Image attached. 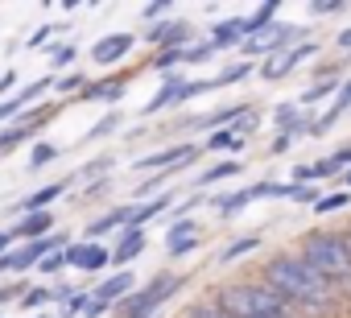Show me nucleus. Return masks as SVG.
Instances as JSON below:
<instances>
[{"label": "nucleus", "instance_id": "38", "mask_svg": "<svg viewBox=\"0 0 351 318\" xmlns=\"http://www.w3.org/2000/svg\"><path fill=\"white\" fill-rule=\"evenodd\" d=\"M165 13H169V5H165V0H157V5H145V9H141V17H145L149 25H157V21H165Z\"/></svg>", "mask_w": 351, "mask_h": 318}, {"label": "nucleus", "instance_id": "33", "mask_svg": "<svg viewBox=\"0 0 351 318\" xmlns=\"http://www.w3.org/2000/svg\"><path fill=\"white\" fill-rule=\"evenodd\" d=\"M66 269V248H58V252H50L42 265H38V273H46V277H54V273H62Z\"/></svg>", "mask_w": 351, "mask_h": 318}, {"label": "nucleus", "instance_id": "46", "mask_svg": "<svg viewBox=\"0 0 351 318\" xmlns=\"http://www.w3.org/2000/svg\"><path fill=\"white\" fill-rule=\"evenodd\" d=\"M13 87H17V71H5V75H0V95L13 91Z\"/></svg>", "mask_w": 351, "mask_h": 318}, {"label": "nucleus", "instance_id": "8", "mask_svg": "<svg viewBox=\"0 0 351 318\" xmlns=\"http://www.w3.org/2000/svg\"><path fill=\"white\" fill-rule=\"evenodd\" d=\"M46 116H50V112H25V116H17L13 128L0 132V153H9V149H17V145H25V140H38Z\"/></svg>", "mask_w": 351, "mask_h": 318}, {"label": "nucleus", "instance_id": "42", "mask_svg": "<svg viewBox=\"0 0 351 318\" xmlns=\"http://www.w3.org/2000/svg\"><path fill=\"white\" fill-rule=\"evenodd\" d=\"M54 29H58V25H38V29H34V34H29V46H34V50H38V46H46V42H50V34H54Z\"/></svg>", "mask_w": 351, "mask_h": 318}, {"label": "nucleus", "instance_id": "24", "mask_svg": "<svg viewBox=\"0 0 351 318\" xmlns=\"http://www.w3.org/2000/svg\"><path fill=\"white\" fill-rule=\"evenodd\" d=\"M273 21H277V0H269V5H261L252 17H244V29L256 34V29H265V25H273Z\"/></svg>", "mask_w": 351, "mask_h": 318}, {"label": "nucleus", "instance_id": "28", "mask_svg": "<svg viewBox=\"0 0 351 318\" xmlns=\"http://www.w3.org/2000/svg\"><path fill=\"white\" fill-rule=\"evenodd\" d=\"M207 149H244V140H240L232 128H215V132L207 136Z\"/></svg>", "mask_w": 351, "mask_h": 318}, {"label": "nucleus", "instance_id": "26", "mask_svg": "<svg viewBox=\"0 0 351 318\" xmlns=\"http://www.w3.org/2000/svg\"><path fill=\"white\" fill-rule=\"evenodd\" d=\"M343 207H351V191H339V195H322V199L314 203V211H318V215H335V211H343Z\"/></svg>", "mask_w": 351, "mask_h": 318}, {"label": "nucleus", "instance_id": "49", "mask_svg": "<svg viewBox=\"0 0 351 318\" xmlns=\"http://www.w3.org/2000/svg\"><path fill=\"white\" fill-rule=\"evenodd\" d=\"M339 178H343V191H351V170H343Z\"/></svg>", "mask_w": 351, "mask_h": 318}, {"label": "nucleus", "instance_id": "45", "mask_svg": "<svg viewBox=\"0 0 351 318\" xmlns=\"http://www.w3.org/2000/svg\"><path fill=\"white\" fill-rule=\"evenodd\" d=\"M293 140H298V136H289V132H277V136H273V153H285V149H293Z\"/></svg>", "mask_w": 351, "mask_h": 318}, {"label": "nucleus", "instance_id": "6", "mask_svg": "<svg viewBox=\"0 0 351 318\" xmlns=\"http://www.w3.org/2000/svg\"><path fill=\"white\" fill-rule=\"evenodd\" d=\"M195 157H199V145L178 140V145H169V149H157V153L141 157V162H132V166L149 170V174H161V170H173V166H182V162H195Z\"/></svg>", "mask_w": 351, "mask_h": 318}, {"label": "nucleus", "instance_id": "39", "mask_svg": "<svg viewBox=\"0 0 351 318\" xmlns=\"http://www.w3.org/2000/svg\"><path fill=\"white\" fill-rule=\"evenodd\" d=\"M199 248V236H191V240H178V244H165V252L178 260V256H186V252H195Z\"/></svg>", "mask_w": 351, "mask_h": 318}, {"label": "nucleus", "instance_id": "40", "mask_svg": "<svg viewBox=\"0 0 351 318\" xmlns=\"http://www.w3.org/2000/svg\"><path fill=\"white\" fill-rule=\"evenodd\" d=\"M343 5H339V0H314V5H310V17H330V13H339Z\"/></svg>", "mask_w": 351, "mask_h": 318}, {"label": "nucleus", "instance_id": "36", "mask_svg": "<svg viewBox=\"0 0 351 318\" xmlns=\"http://www.w3.org/2000/svg\"><path fill=\"white\" fill-rule=\"evenodd\" d=\"M50 62H54V71H66L75 62V46H54L50 50Z\"/></svg>", "mask_w": 351, "mask_h": 318}, {"label": "nucleus", "instance_id": "25", "mask_svg": "<svg viewBox=\"0 0 351 318\" xmlns=\"http://www.w3.org/2000/svg\"><path fill=\"white\" fill-rule=\"evenodd\" d=\"M261 248V236H240V240H232L223 252H219V260L228 265V260H236V256H244V252H256Z\"/></svg>", "mask_w": 351, "mask_h": 318}, {"label": "nucleus", "instance_id": "34", "mask_svg": "<svg viewBox=\"0 0 351 318\" xmlns=\"http://www.w3.org/2000/svg\"><path fill=\"white\" fill-rule=\"evenodd\" d=\"M215 54V46L211 42H195V46H186L182 50V62H203V58H211Z\"/></svg>", "mask_w": 351, "mask_h": 318}, {"label": "nucleus", "instance_id": "5", "mask_svg": "<svg viewBox=\"0 0 351 318\" xmlns=\"http://www.w3.org/2000/svg\"><path fill=\"white\" fill-rule=\"evenodd\" d=\"M157 54L161 50H186V46H195V25L191 21H157V25H149L145 34H141Z\"/></svg>", "mask_w": 351, "mask_h": 318}, {"label": "nucleus", "instance_id": "35", "mask_svg": "<svg viewBox=\"0 0 351 318\" xmlns=\"http://www.w3.org/2000/svg\"><path fill=\"white\" fill-rule=\"evenodd\" d=\"M186 318H232V314H223L215 302H199V306H191V310H186Z\"/></svg>", "mask_w": 351, "mask_h": 318}, {"label": "nucleus", "instance_id": "11", "mask_svg": "<svg viewBox=\"0 0 351 318\" xmlns=\"http://www.w3.org/2000/svg\"><path fill=\"white\" fill-rule=\"evenodd\" d=\"M132 289H136V277H132V269H120V273H112L108 281H99L91 293H95L104 306H112V310H116V306H120V302H124Z\"/></svg>", "mask_w": 351, "mask_h": 318}, {"label": "nucleus", "instance_id": "17", "mask_svg": "<svg viewBox=\"0 0 351 318\" xmlns=\"http://www.w3.org/2000/svg\"><path fill=\"white\" fill-rule=\"evenodd\" d=\"M120 95H124V79H99V83H87L75 99H83V103H120Z\"/></svg>", "mask_w": 351, "mask_h": 318}, {"label": "nucleus", "instance_id": "3", "mask_svg": "<svg viewBox=\"0 0 351 318\" xmlns=\"http://www.w3.org/2000/svg\"><path fill=\"white\" fill-rule=\"evenodd\" d=\"M302 260H310L330 285L351 281V244L343 232H306L302 236Z\"/></svg>", "mask_w": 351, "mask_h": 318}, {"label": "nucleus", "instance_id": "37", "mask_svg": "<svg viewBox=\"0 0 351 318\" xmlns=\"http://www.w3.org/2000/svg\"><path fill=\"white\" fill-rule=\"evenodd\" d=\"M232 132H236L240 140H244V136H252V132H256V112H244V116L232 124Z\"/></svg>", "mask_w": 351, "mask_h": 318}, {"label": "nucleus", "instance_id": "15", "mask_svg": "<svg viewBox=\"0 0 351 318\" xmlns=\"http://www.w3.org/2000/svg\"><path fill=\"white\" fill-rule=\"evenodd\" d=\"M182 75H165V83H161V91L141 108V116H157V112H165V108H173V103H182Z\"/></svg>", "mask_w": 351, "mask_h": 318}, {"label": "nucleus", "instance_id": "4", "mask_svg": "<svg viewBox=\"0 0 351 318\" xmlns=\"http://www.w3.org/2000/svg\"><path fill=\"white\" fill-rule=\"evenodd\" d=\"M186 285V277H178V273H157L149 285H141V289H132L120 306H116V318H153L173 293H178Z\"/></svg>", "mask_w": 351, "mask_h": 318}, {"label": "nucleus", "instance_id": "29", "mask_svg": "<svg viewBox=\"0 0 351 318\" xmlns=\"http://www.w3.org/2000/svg\"><path fill=\"white\" fill-rule=\"evenodd\" d=\"M50 302H54V289H42V285L21 293V310H42V306H50Z\"/></svg>", "mask_w": 351, "mask_h": 318}, {"label": "nucleus", "instance_id": "51", "mask_svg": "<svg viewBox=\"0 0 351 318\" xmlns=\"http://www.w3.org/2000/svg\"><path fill=\"white\" fill-rule=\"evenodd\" d=\"M347 244H351V232H347Z\"/></svg>", "mask_w": 351, "mask_h": 318}, {"label": "nucleus", "instance_id": "21", "mask_svg": "<svg viewBox=\"0 0 351 318\" xmlns=\"http://www.w3.org/2000/svg\"><path fill=\"white\" fill-rule=\"evenodd\" d=\"M339 87H343V79H339V75H326L322 83H314L310 91H302V95H298V108H310V103H322V99H326L330 91H339Z\"/></svg>", "mask_w": 351, "mask_h": 318}, {"label": "nucleus", "instance_id": "48", "mask_svg": "<svg viewBox=\"0 0 351 318\" xmlns=\"http://www.w3.org/2000/svg\"><path fill=\"white\" fill-rule=\"evenodd\" d=\"M339 46H343V50H351V29H343V34H339Z\"/></svg>", "mask_w": 351, "mask_h": 318}, {"label": "nucleus", "instance_id": "30", "mask_svg": "<svg viewBox=\"0 0 351 318\" xmlns=\"http://www.w3.org/2000/svg\"><path fill=\"white\" fill-rule=\"evenodd\" d=\"M195 219H173V228H165V244H178V240H191L195 236Z\"/></svg>", "mask_w": 351, "mask_h": 318}, {"label": "nucleus", "instance_id": "43", "mask_svg": "<svg viewBox=\"0 0 351 318\" xmlns=\"http://www.w3.org/2000/svg\"><path fill=\"white\" fill-rule=\"evenodd\" d=\"M108 310H112V306H104V302H99V297L91 293V302H87V310H83V318H99V314H108Z\"/></svg>", "mask_w": 351, "mask_h": 318}, {"label": "nucleus", "instance_id": "23", "mask_svg": "<svg viewBox=\"0 0 351 318\" xmlns=\"http://www.w3.org/2000/svg\"><path fill=\"white\" fill-rule=\"evenodd\" d=\"M58 145L54 140H38L34 149H29V170H42V166H50V162H58Z\"/></svg>", "mask_w": 351, "mask_h": 318}, {"label": "nucleus", "instance_id": "41", "mask_svg": "<svg viewBox=\"0 0 351 318\" xmlns=\"http://www.w3.org/2000/svg\"><path fill=\"white\" fill-rule=\"evenodd\" d=\"M83 87H87V79H83V75H66V79H58V83H54V91H62V95H66V91H83Z\"/></svg>", "mask_w": 351, "mask_h": 318}, {"label": "nucleus", "instance_id": "1", "mask_svg": "<svg viewBox=\"0 0 351 318\" xmlns=\"http://www.w3.org/2000/svg\"><path fill=\"white\" fill-rule=\"evenodd\" d=\"M261 281H269L285 302H302V306H322L335 293V285L310 260H302L298 252H277L273 260H265Z\"/></svg>", "mask_w": 351, "mask_h": 318}, {"label": "nucleus", "instance_id": "20", "mask_svg": "<svg viewBox=\"0 0 351 318\" xmlns=\"http://www.w3.org/2000/svg\"><path fill=\"white\" fill-rule=\"evenodd\" d=\"M219 215H236V211H244L248 203H256V195H252V186H244V191H236V195H215V199H207Z\"/></svg>", "mask_w": 351, "mask_h": 318}, {"label": "nucleus", "instance_id": "22", "mask_svg": "<svg viewBox=\"0 0 351 318\" xmlns=\"http://www.w3.org/2000/svg\"><path fill=\"white\" fill-rule=\"evenodd\" d=\"M236 174H244V162H215V166H207V170L199 174V186H211V182L236 178Z\"/></svg>", "mask_w": 351, "mask_h": 318}, {"label": "nucleus", "instance_id": "31", "mask_svg": "<svg viewBox=\"0 0 351 318\" xmlns=\"http://www.w3.org/2000/svg\"><path fill=\"white\" fill-rule=\"evenodd\" d=\"M116 128H120V112H108V116H104V120H99V124H95V128L87 132V140H99V136H112Z\"/></svg>", "mask_w": 351, "mask_h": 318}, {"label": "nucleus", "instance_id": "32", "mask_svg": "<svg viewBox=\"0 0 351 318\" xmlns=\"http://www.w3.org/2000/svg\"><path fill=\"white\" fill-rule=\"evenodd\" d=\"M178 62H182V50H161V54H153V71H161V75H169Z\"/></svg>", "mask_w": 351, "mask_h": 318}, {"label": "nucleus", "instance_id": "2", "mask_svg": "<svg viewBox=\"0 0 351 318\" xmlns=\"http://www.w3.org/2000/svg\"><path fill=\"white\" fill-rule=\"evenodd\" d=\"M215 306L232 318H265V314H281L285 297L269 281H232L215 293Z\"/></svg>", "mask_w": 351, "mask_h": 318}, {"label": "nucleus", "instance_id": "9", "mask_svg": "<svg viewBox=\"0 0 351 318\" xmlns=\"http://www.w3.org/2000/svg\"><path fill=\"white\" fill-rule=\"evenodd\" d=\"M54 87V79H34V83H25L17 95H9V99H0V124H5V120H17L25 108H34L38 103V95L42 91H50Z\"/></svg>", "mask_w": 351, "mask_h": 318}, {"label": "nucleus", "instance_id": "7", "mask_svg": "<svg viewBox=\"0 0 351 318\" xmlns=\"http://www.w3.org/2000/svg\"><path fill=\"white\" fill-rule=\"evenodd\" d=\"M66 265L79 269V273H99V269L112 265V252H108L104 244H91V240H71V248H66Z\"/></svg>", "mask_w": 351, "mask_h": 318}, {"label": "nucleus", "instance_id": "19", "mask_svg": "<svg viewBox=\"0 0 351 318\" xmlns=\"http://www.w3.org/2000/svg\"><path fill=\"white\" fill-rule=\"evenodd\" d=\"M347 108H351V79H343V87H339V99L326 108V116H322V120H314V124H310V132H306V136H322V132H326V128H330V124H335L343 112H347Z\"/></svg>", "mask_w": 351, "mask_h": 318}, {"label": "nucleus", "instance_id": "13", "mask_svg": "<svg viewBox=\"0 0 351 318\" xmlns=\"http://www.w3.org/2000/svg\"><path fill=\"white\" fill-rule=\"evenodd\" d=\"M66 186H71V178H58V182H50V186H42L38 195H29V199H21V203H13L9 211H17V215H34V211H50V203H58V195H66Z\"/></svg>", "mask_w": 351, "mask_h": 318}, {"label": "nucleus", "instance_id": "14", "mask_svg": "<svg viewBox=\"0 0 351 318\" xmlns=\"http://www.w3.org/2000/svg\"><path fill=\"white\" fill-rule=\"evenodd\" d=\"M169 207H173V195H165V191H161V195H153L149 203H132V211H128V223H124V228L145 232V223H149V219H157V215H165Z\"/></svg>", "mask_w": 351, "mask_h": 318}, {"label": "nucleus", "instance_id": "44", "mask_svg": "<svg viewBox=\"0 0 351 318\" xmlns=\"http://www.w3.org/2000/svg\"><path fill=\"white\" fill-rule=\"evenodd\" d=\"M108 162H112V157H99V162H95V166H83V174H79V178L87 182V178H95V174H104V170H108Z\"/></svg>", "mask_w": 351, "mask_h": 318}, {"label": "nucleus", "instance_id": "16", "mask_svg": "<svg viewBox=\"0 0 351 318\" xmlns=\"http://www.w3.org/2000/svg\"><path fill=\"white\" fill-rule=\"evenodd\" d=\"M244 38H248V29H244V17H223L215 29H211V46L215 50H236V46H244Z\"/></svg>", "mask_w": 351, "mask_h": 318}, {"label": "nucleus", "instance_id": "27", "mask_svg": "<svg viewBox=\"0 0 351 318\" xmlns=\"http://www.w3.org/2000/svg\"><path fill=\"white\" fill-rule=\"evenodd\" d=\"M256 71V62H236V66H228V71H219L215 75V87H228V83H240V79H248Z\"/></svg>", "mask_w": 351, "mask_h": 318}, {"label": "nucleus", "instance_id": "18", "mask_svg": "<svg viewBox=\"0 0 351 318\" xmlns=\"http://www.w3.org/2000/svg\"><path fill=\"white\" fill-rule=\"evenodd\" d=\"M141 252H145V232H136V228H120V240H116V248H112V265L120 269V265L136 260Z\"/></svg>", "mask_w": 351, "mask_h": 318}, {"label": "nucleus", "instance_id": "12", "mask_svg": "<svg viewBox=\"0 0 351 318\" xmlns=\"http://www.w3.org/2000/svg\"><path fill=\"white\" fill-rule=\"evenodd\" d=\"M9 236H13V240H21V244H34V240L54 236V211H34V215H21V223H17Z\"/></svg>", "mask_w": 351, "mask_h": 318}, {"label": "nucleus", "instance_id": "47", "mask_svg": "<svg viewBox=\"0 0 351 318\" xmlns=\"http://www.w3.org/2000/svg\"><path fill=\"white\" fill-rule=\"evenodd\" d=\"M9 248H13V236H9V232H0V256H5Z\"/></svg>", "mask_w": 351, "mask_h": 318}, {"label": "nucleus", "instance_id": "10", "mask_svg": "<svg viewBox=\"0 0 351 318\" xmlns=\"http://www.w3.org/2000/svg\"><path fill=\"white\" fill-rule=\"evenodd\" d=\"M136 46V38L132 34H104L95 46H91V62L95 66H112V62H120V58H128V50Z\"/></svg>", "mask_w": 351, "mask_h": 318}, {"label": "nucleus", "instance_id": "50", "mask_svg": "<svg viewBox=\"0 0 351 318\" xmlns=\"http://www.w3.org/2000/svg\"><path fill=\"white\" fill-rule=\"evenodd\" d=\"M265 318H289V314H285V310H281V314H265Z\"/></svg>", "mask_w": 351, "mask_h": 318}]
</instances>
